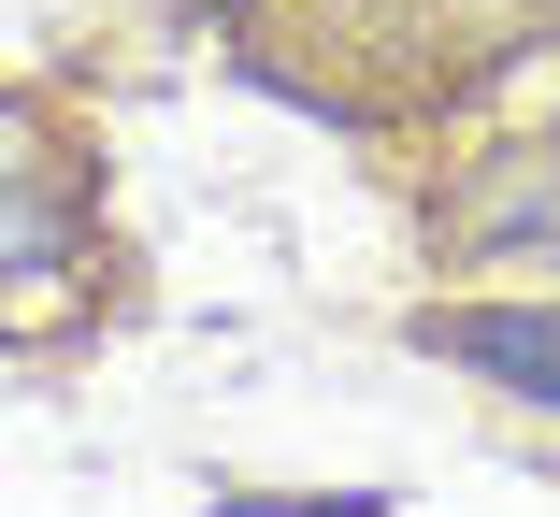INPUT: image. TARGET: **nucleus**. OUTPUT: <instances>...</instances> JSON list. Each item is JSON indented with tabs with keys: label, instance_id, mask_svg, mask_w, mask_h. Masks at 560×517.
Instances as JSON below:
<instances>
[{
	"label": "nucleus",
	"instance_id": "nucleus-1",
	"mask_svg": "<svg viewBox=\"0 0 560 517\" xmlns=\"http://www.w3.org/2000/svg\"><path fill=\"white\" fill-rule=\"evenodd\" d=\"M431 345H460L489 374H532V402H560V317H445Z\"/></svg>",
	"mask_w": 560,
	"mask_h": 517
},
{
	"label": "nucleus",
	"instance_id": "nucleus-2",
	"mask_svg": "<svg viewBox=\"0 0 560 517\" xmlns=\"http://www.w3.org/2000/svg\"><path fill=\"white\" fill-rule=\"evenodd\" d=\"M30 259H58V201L30 187V158H0V273H30Z\"/></svg>",
	"mask_w": 560,
	"mask_h": 517
}]
</instances>
